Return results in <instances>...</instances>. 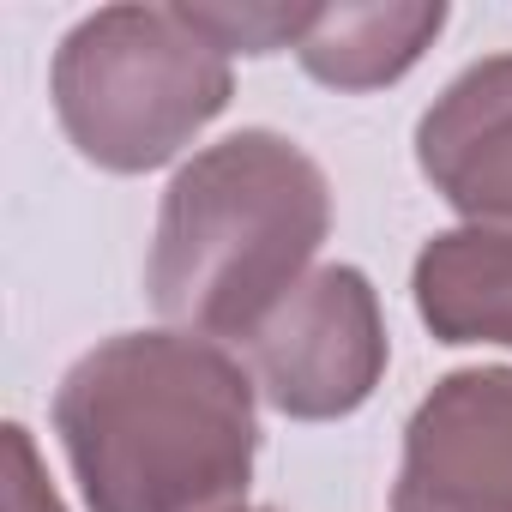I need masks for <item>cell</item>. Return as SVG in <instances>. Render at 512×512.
Returning a JSON list of instances; mask_svg holds the SVG:
<instances>
[{
  "mask_svg": "<svg viewBox=\"0 0 512 512\" xmlns=\"http://www.w3.org/2000/svg\"><path fill=\"white\" fill-rule=\"evenodd\" d=\"M392 512H512V368L446 374L416 404Z\"/></svg>",
  "mask_w": 512,
  "mask_h": 512,
  "instance_id": "obj_5",
  "label": "cell"
},
{
  "mask_svg": "<svg viewBox=\"0 0 512 512\" xmlns=\"http://www.w3.org/2000/svg\"><path fill=\"white\" fill-rule=\"evenodd\" d=\"M187 19L223 55H272L296 49L314 25V7H187Z\"/></svg>",
  "mask_w": 512,
  "mask_h": 512,
  "instance_id": "obj_9",
  "label": "cell"
},
{
  "mask_svg": "<svg viewBox=\"0 0 512 512\" xmlns=\"http://www.w3.org/2000/svg\"><path fill=\"white\" fill-rule=\"evenodd\" d=\"M416 314L440 344H506L512 350V235L452 229L416 260Z\"/></svg>",
  "mask_w": 512,
  "mask_h": 512,
  "instance_id": "obj_7",
  "label": "cell"
},
{
  "mask_svg": "<svg viewBox=\"0 0 512 512\" xmlns=\"http://www.w3.org/2000/svg\"><path fill=\"white\" fill-rule=\"evenodd\" d=\"M260 398L296 422H332L374 398L386 374L380 296L356 266L308 272L241 344Z\"/></svg>",
  "mask_w": 512,
  "mask_h": 512,
  "instance_id": "obj_4",
  "label": "cell"
},
{
  "mask_svg": "<svg viewBox=\"0 0 512 512\" xmlns=\"http://www.w3.org/2000/svg\"><path fill=\"white\" fill-rule=\"evenodd\" d=\"M0 500H7V512H67L37 446H31V428H19V422H7V494Z\"/></svg>",
  "mask_w": 512,
  "mask_h": 512,
  "instance_id": "obj_10",
  "label": "cell"
},
{
  "mask_svg": "<svg viewBox=\"0 0 512 512\" xmlns=\"http://www.w3.org/2000/svg\"><path fill=\"white\" fill-rule=\"evenodd\" d=\"M416 163L470 229L512 235V55L476 61L416 127Z\"/></svg>",
  "mask_w": 512,
  "mask_h": 512,
  "instance_id": "obj_6",
  "label": "cell"
},
{
  "mask_svg": "<svg viewBox=\"0 0 512 512\" xmlns=\"http://www.w3.org/2000/svg\"><path fill=\"white\" fill-rule=\"evenodd\" d=\"M241 512H253V506H241Z\"/></svg>",
  "mask_w": 512,
  "mask_h": 512,
  "instance_id": "obj_11",
  "label": "cell"
},
{
  "mask_svg": "<svg viewBox=\"0 0 512 512\" xmlns=\"http://www.w3.org/2000/svg\"><path fill=\"white\" fill-rule=\"evenodd\" d=\"M253 374L211 338L121 332L73 362L55 434L91 512H241L260 422Z\"/></svg>",
  "mask_w": 512,
  "mask_h": 512,
  "instance_id": "obj_1",
  "label": "cell"
},
{
  "mask_svg": "<svg viewBox=\"0 0 512 512\" xmlns=\"http://www.w3.org/2000/svg\"><path fill=\"white\" fill-rule=\"evenodd\" d=\"M332 229L320 163L247 127L205 145L163 193L151 235V302L169 326L211 344H247L302 278Z\"/></svg>",
  "mask_w": 512,
  "mask_h": 512,
  "instance_id": "obj_2",
  "label": "cell"
},
{
  "mask_svg": "<svg viewBox=\"0 0 512 512\" xmlns=\"http://www.w3.org/2000/svg\"><path fill=\"white\" fill-rule=\"evenodd\" d=\"M446 31L440 0H398V7H314L296 61L332 91H380L404 79L422 49Z\"/></svg>",
  "mask_w": 512,
  "mask_h": 512,
  "instance_id": "obj_8",
  "label": "cell"
},
{
  "mask_svg": "<svg viewBox=\"0 0 512 512\" xmlns=\"http://www.w3.org/2000/svg\"><path fill=\"white\" fill-rule=\"evenodd\" d=\"M229 103V55L187 7H103L55 55V115L115 175L169 163Z\"/></svg>",
  "mask_w": 512,
  "mask_h": 512,
  "instance_id": "obj_3",
  "label": "cell"
}]
</instances>
